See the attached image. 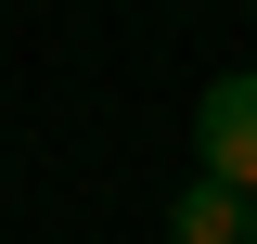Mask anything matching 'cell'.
Wrapping results in <instances>:
<instances>
[{
  "label": "cell",
  "mask_w": 257,
  "mask_h": 244,
  "mask_svg": "<svg viewBox=\"0 0 257 244\" xmlns=\"http://www.w3.org/2000/svg\"><path fill=\"white\" fill-rule=\"evenodd\" d=\"M193 167H206V180H231V193L257 206V64L206 77V103H193Z\"/></svg>",
  "instance_id": "obj_1"
},
{
  "label": "cell",
  "mask_w": 257,
  "mask_h": 244,
  "mask_svg": "<svg viewBox=\"0 0 257 244\" xmlns=\"http://www.w3.org/2000/svg\"><path fill=\"white\" fill-rule=\"evenodd\" d=\"M167 244H257V206H244L231 180H206V167H193L180 206H167Z\"/></svg>",
  "instance_id": "obj_2"
}]
</instances>
